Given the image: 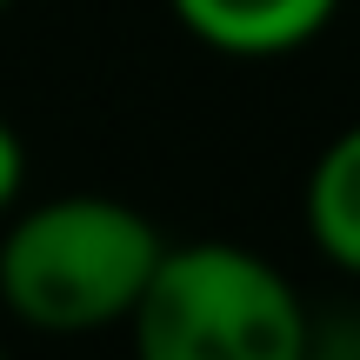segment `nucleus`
I'll return each instance as SVG.
<instances>
[{"label": "nucleus", "instance_id": "1", "mask_svg": "<svg viewBox=\"0 0 360 360\" xmlns=\"http://www.w3.org/2000/svg\"><path fill=\"white\" fill-rule=\"evenodd\" d=\"M167 240L127 200L60 193L27 207L0 240V300L40 334H94L127 321Z\"/></svg>", "mask_w": 360, "mask_h": 360}, {"label": "nucleus", "instance_id": "7", "mask_svg": "<svg viewBox=\"0 0 360 360\" xmlns=\"http://www.w3.org/2000/svg\"><path fill=\"white\" fill-rule=\"evenodd\" d=\"M0 7H13V0H0Z\"/></svg>", "mask_w": 360, "mask_h": 360}, {"label": "nucleus", "instance_id": "6", "mask_svg": "<svg viewBox=\"0 0 360 360\" xmlns=\"http://www.w3.org/2000/svg\"><path fill=\"white\" fill-rule=\"evenodd\" d=\"M20 174H27V154H20V134L0 120V207H13L20 193Z\"/></svg>", "mask_w": 360, "mask_h": 360}, {"label": "nucleus", "instance_id": "2", "mask_svg": "<svg viewBox=\"0 0 360 360\" xmlns=\"http://www.w3.org/2000/svg\"><path fill=\"white\" fill-rule=\"evenodd\" d=\"M134 360H300L307 307L274 260L233 240L167 247L127 314Z\"/></svg>", "mask_w": 360, "mask_h": 360}, {"label": "nucleus", "instance_id": "3", "mask_svg": "<svg viewBox=\"0 0 360 360\" xmlns=\"http://www.w3.org/2000/svg\"><path fill=\"white\" fill-rule=\"evenodd\" d=\"M174 20L193 40L240 60H267V53H294L334 20L340 0H167Z\"/></svg>", "mask_w": 360, "mask_h": 360}, {"label": "nucleus", "instance_id": "5", "mask_svg": "<svg viewBox=\"0 0 360 360\" xmlns=\"http://www.w3.org/2000/svg\"><path fill=\"white\" fill-rule=\"evenodd\" d=\"M300 360H360V314H307V354Z\"/></svg>", "mask_w": 360, "mask_h": 360}, {"label": "nucleus", "instance_id": "4", "mask_svg": "<svg viewBox=\"0 0 360 360\" xmlns=\"http://www.w3.org/2000/svg\"><path fill=\"white\" fill-rule=\"evenodd\" d=\"M307 233L334 267L360 274V127L334 134L307 174Z\"/></svg>", "mask_w": 360, "mask_h": 360}, {"label": "nucleus", "instance_id": "8", "mask_svg": "<svg viewBox=\"0 0 360 360\" xmlns=\"http://www.w3.org/2000/svg\"><path fill=\"white\" fill-rule=\"evenodd\" d=\"M0 360H7V354H0Z\"/></svg>", "mask_w": 360, "mask_h": 360}]
</instances>
